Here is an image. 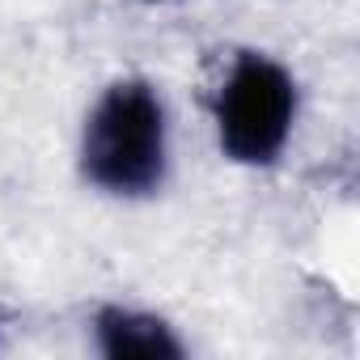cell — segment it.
Listing matches in <instances>:
<instances>
[{
  "label": "cell",
  "mask_w": 360,
  "mask_h": 360,
  "mask_svg": "<svg viewBox=\"0 0 360 360\" xmlns=\"http://www.w3.org/2000/svg\"><path fill=\"white\" fill-rule=\"evenodd\" d=\"M72 165L110 204H153L174 178V106L148 72H119L81 110Z\"/></svg>",
  "instance_id": "cell-1"
},
{
  "label": "cell",
  "mask_w": 360,
  "mask_h": 360,
  "mask_svg": "<svg viewBox=\"0 0 360 360\" xmlns=\"http://www.w3.org/2000/svg\"><path fill=\"white\" fill-rule=\"evenodd\" d=\"M0 335H5V326H0Z\"/></svg>",
  "instance_id": "cell-5"
},
{
  "label": "cell",
  "mask_w": 360,
  "mask_h": 360,
  "mask_svg": "<svg viewBox=\"0 0 360 360\" xmlns=\"http://www.w3.org/2000/svg\"><path fill=\"white\" fill-rule=\"evenodd\" d=\"M136 5H148V9H165V5H178V0H136Z\"/></svg>",
  "instance_id": "cell-4"
},
{
  "label": "cell",
  "mask_w": 360,
  "mask_h": 360,
  "mask_svg": "<svg viewBox=\"0 0 360 360\" xmlns=\"http://www.w3.org/2000/svg\"><path fill=\"white\" fill-rule=\"evenodd\" d=\"M85 343L102 360H187L191 339L169 314L140 301H94L85 314Z\"/></svg>",
  "instance_id": "cell-3"
},
{
  "label": "cell",
  "mask_w": 360,
  "mask_h": 360,
  "mask_svg": "<svg viewBox=\"0 0 360 360\" xmlns=\"http://www.w3.org/2000/svg\"><path fill=\"white\" fill-rule=\"evenodd\" d=\"M204 110L221 161L233 169L263 174L288 157L301 131L305 89L288 60L246 43L233 47L229 60L221 64L204 98Z\"/></svg>",
  "instance_id": "cell-2"
}]
</instances>
